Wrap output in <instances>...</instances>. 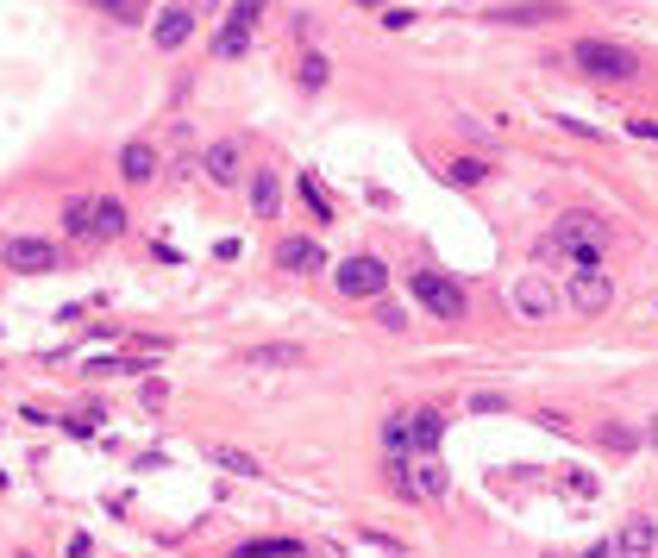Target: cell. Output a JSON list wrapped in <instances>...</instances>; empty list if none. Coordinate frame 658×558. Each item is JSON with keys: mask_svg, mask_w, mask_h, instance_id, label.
Returning a JSON list of instances; mask_svg holds the SVG:
<instances>
[{"mask_svg": "<svg viewBox=\"0 0 658 558\" xmlns=\"http://www.w3.org/2000/svg\"><path fill=\"white\" fill-rule=\"evenodd\" d=\"M120 232H126V207L113 201V195H101V201L88 207V239L107 245V239H120Z\"/></svg>", "mask_w": 658, "mask_h": 558, "instance_id": "obj_12", "label": "cell"}, {"mask_svg": "<svg viewBox=\"0 0 658 558\" xmlns=\"http://www.w3.org/2000/svg\"><path fill=\"white\" fill-rule=\"evenodd\" d=\"M376 320H383V327L395 333V327H402V320H408V314H402V308H395V301H389V295H376Z\"/></svg>", "mask_w": 658, "mask_h": 558, "instance_id": "obj_27", "label": "cell"}, {"mask_svg": "<svg viewBox=\"0 0 658 558\" xmlns=\"http://www.w3.org/2000/svg\"><path fill=\"white\" fill-rule=\"evenodd\" d=\"M571 63L583 69V76H596V82H633V76H640V57H633L627 44H615V38L571 44Z\"/></svg>", "mask_w": 658, "mask_h": 558, "instance_id": "obj_2", "label": "cell"}, {"mask_svg": "<svg viewBox=\"0 0 658 558\" xmlns=\"http://www.w3.org/2000/svg\"><path fill=\"white\" fill-rule=\"evenodd\" d=\"M333 283H339V295H383L389 289V264L383 258H370V251H364V258H339V270H333Z\"/></svg>", "mask_w": 658, "mask_h": 558, "instance_id": "obj_4", "label": "cell"}, {"mask_svg": "<svg viewBox=\"0 0 658 558\" xmlns=\"http://www.w3.org/2000/svg\"><path fill=\"white\" fill-rule=\"evenodd\" d=\"M214 458L226 464V471H239V477H257V458H245V452H232V446H220Z\"/></svg>", "mask_w": 658, "mask_h": 558, "instance_id": "obj_26", "label": "cell"}, {"mask_svg": "<svg viewBox=\"0 0 658 558\" xmlns=\"http://www.w3.org/2000/svg\"><path fill=\"white\" fill-rule=\"evenodd\" d=\"M320 258H326V251L308 239V232H295V239H282V245H276V264H282V270H295V276H314Z\"/></svg>", "mask_w": 658, "mask_h": 558, "instance_id": "obj_11", "label": "cell"}, {"mask_svg": "<svg viewBox=\"0 0 658 558\" xmlns=\"http://www.w3.org/2000/svg\"><path fill=\"white\" fill-rule=\"evenodd\" d=\"M583 558H615V540H608V546H590V552H583Z\"/></svg>", "mask_w": 658, "mask_h": 558, "instance_id": "obj_28", "label": "cell"}, {"mask_svg": "<svg viewBox=\"0 0 658 558\" xmlns=\"http://www.w3.org/2000/svg\"><path fill=\"white\" fill-rule=\"evenodd\" d=\"M445 176H452L458 189H477V182L489 176V164H483V157H458V164H445Z\"/></svg>", "mask_w": 658, "mask_h": 558, "instance_id": "obj_21", "label": "cell"}, {"mask_svg": "<svg viewBox=\"0 0 658 558\" xmlns=\"http://www.w3.org/2000/svg\"><path fill=\"white\" fill-rule=\"evenodd\" d=\"M383 452H389V458H414V427H408V414H389V421H383Z\"/></svg>", "mask_w": 658, "mask_h": 558, "instance_id": "obj_18", "label": "cell"}, {"mask_svg": "<svg viewBox=\"0 0 658 558\" xmlns=\"http://www.w3.org/2000/svg\"><path fill=\"white\" fill-rule=\"evenodd\" d=\"M658 552V521L652 515H627L615 533V558H652Z\"/></svg>", "mask_w": 658, "mask_h": 558, "instance_id": "obj_9", "label": "cell"}, {"mask_svg": "<svg viewBox=\"0 0 658 558\" xmlns=\"http://www.w3.org/2000/svg\"><path fill=\"white\" fill-rule=\"evenodd\" d=\"M533 258L539 264H571V270H602L608 258V226L596 214H564L546 239L533 245Z\"/></svg>", "mask_w": 658, "mask_h": 558, "instance_id": "obj_1", "label": "cell"}, {"mask_svg": "<svg viewBox=\"0 0 658 558\" xmlns=\"http://www.w3.org/2000/svg\"><path fill=\"white\" fill-rule=\"evenodd\" d=\"M508 301H514V314H521V320H552V314H558V289H552L539 270H527L521 283H514Z\"/></svg>", "mask_w": 658, "mask_h": 558, "instance_id": "obj_6", "label": "cell"}, {"mask_svg": "<svg viewBox=\"0 0 658 558\" xmlns=\"http://www.w3.org/2000/svg\"><path fill=\"white\" fill-rule=\"evenodd\" d=\"M489 19H502V26H552V19H564V7H552V0H527V7H489Z\"/></svg>", "mask_w": 658, "mask_h": 558, "instance_id": "obj_14", "label": "cell"}, {"mask_svg": "<svg viewBox=\"0 0 658 558\" xmlns=\"http://www.w3.org/2000/svg\"><path fill=\"white\" fill-rule=\"evenodd\" d=\"M188 32H195V7H163V13H157V26H151L157 51H182Z\"/></svg>", "mask_w": 658, "mask_h": 558, "instance_id": "obj_10", "label": "cell"}, {"mask_svg": "<svg viewBox=\"0 0 658 558\" xmlns=\"http://www.w3.org/2000/svg\"><path fill=\"white\" fill-rule=\"evenodd\" d=\"M120 176H126V182H151V176H157V151H151V145H126V151H120Z\"/></svg>", "mask_w": 658, "mask_h": 558, "instance_id": "obj_17", "label": "cell"}, {"mask_svg": "<svg viewBox=\"0 0 658 558\" xmlns=\"http://www.w3.org/2000/svg\"><path fill=\"white\" fill-rule=\"evenodd\" d=\"M564 301H571L577 314H602L608 301H615V283H608L602 270H571V289H564Z\"/></svg>", "mask_w": 658, "mask_h": 558, "instance_id": "obj_8", "label": "cell"}, {"mask_svg": "<svg viewBox=\"0 0 658 558\" xmlns=\"http://www.w3.org/2000/svg\"><path fill=\"white\" fill-rule=\"evenodd\" d=\"M414 301H420L433 320H464V308H470L464 289H458L445 270H414Z\"/></svg>", "mask_w": 658, "mask_h": 558, "instance_id": "obj_3", "label": "cell"}, {"mask_svg": "<svg viewBox=\"0 0 658 558\" xmlns=\"http://www.w3.org/2000/svg\"><path fill=\"white\" fill-rule=\"evenodd\" d=\"M251 214H257V220H276V214H282V182H276L270 170L251 176Z\"/></svg>", "mask_w": 658, "mask_h": 558, "instance_id": "obj_15", "label": "cell"}, {"mask_svg": "<svg viewBox=\"0 0 658 558\" xmlns=\"http://www.w3.org/2000/svg\"><path fill=\"white\" fill-rule=\"evenodd\" d=\"M326 76H333V63L320 51H301V88H326Z\"/></svg>", "mask_w": 658, "mask_h": 558, "instance_id": "obj_22", "label": "cell"}, {"mask_svg": "<svg viewBox=\"0 0 658 558\" xmlns=\"http://www.w3.org/2000/svg\"><path fill=\"white\" fill-rule=\"evenodd\" d=\"M207 176H214V182H239V145H232V138L207 145Z\"/></svg>", "mask_w": 658, "mask_h": 558, "instance_id": "obj_16", "label": "cell"}, {"mask_svg": "<svg viewBox=\"0 0 658 558\" xmlns=\"http://www.w3.org/2000/svg\"><path fill=\"white\" fill-rule=\"evenodd\" d=\"M257 13H264V0H232V7H226V26H220V38H214V57H245V51H251Z\"/></svg>", "mask_w": 658, "mask_h": 558, "instance_id": "obj_5", "label": "cell"}, {"mask_svg": "<svg viewBox=\"0 0 658 558\" xmlns=\"http://www.w3.org/2000/svg\"><path fill=\"white\" fill-rule=\"evenodd\" d=\"M602 446H608V452H633V446H640V433L621 427V421H608V427H602Z\"/></svg>", "mask_w": 658, "mask_h": 558, "instance_id": "obj_23", "label": "cell"}, {"mask_svg": "<svg viewBox=\"0 0 658 558\" xmlns=\"http://www.w3.org/2000/svg\"><path fill=\"white\" fill-rule=\"evenodd\" d=\"M295 189H301V201H308V214H314V220H333V214H339L333 195L320 189V176H295Z\"/></svg>", "mask_w": 658, "mask_h": 558, "instance_id": "obj_19", "label": "cell"}, {"mask_svg": "<svg viewBox=\"0 0 658 558\" xmlns=\"http://www.w3.org/2000/svg\"><path fill=\"white\" fill-rule=\"evenodd\" d=\"M232 558H301V540H245Z\"/></svg>", "mask_w": 658, "mask_h": 558, "instance_id": "obj_20", "label": "cell"}, {"mask_svg": "<svg viewBox=\"0 0 658 558\" xmlns=\"http://www.w3.org/2000/svg\"><path fill=\"white\" fill-rule=\"evenodd\" d=\"M652 446H658V414H652Z\"/></svg>", "mask_w": 658, "mask_h": 558, "instance_id": "obj_29", "label": "cell"}, {"mask_svg": "<svg viewBox=\"0 0 658 558\" xmlns=\"http://www.w3.org/2000/svg\"><path fill=\"white\" fill-rule=\"evenodd\" d=\"M7 270H19V276H44V270H57L63 258H57V245L51 239H7Z\"/></svg>", "mask_w": 658, "mask_h": 558, "instance_id": "obj_7", "label": "cell"}, {"mask_svg": "<svg viewBox=\"0 0 658 558\" xmlns=\"http://www.w3.org/2000/svg\"><path fill=\"white\" fill-rule=\"evenodd\" d=\"M88 7H101V13H113V19H126V26H132V19L145 13V0H88Z\"/></svg>", "mask_w": 658, "mask_h": 558, "instance_id": "obj_24", "label": "cell"}, {"mask_svg": "<svg viewBox=\"0 0 658 558\" xmlns=\"http://www.w3.org/2000/svg\"><path fill=\"white\" fill-rule=\"evenodd\" d=\"M88 207H94V201H69V207H63V226L76 232V239H88Z\"/></svg>", "mask_w": 658, "mask_h": 558, "instance_id": "obj_25", "label": "cell"}, {"mask_svg": "<svg viewBox=\"0 0 658 558\" xmlns=\"http://www.w3.org/2000/svg\"><path fill=\"white\" fill-rule=\"evenodd\" d=\"M408 427H414V458H439V439H445L439 408H414V414H408Z\"/></svg>", "mask_w": 658, "mask_h": 558, "instance_id": "obj_13", "label": "cell"}]
</instances>
